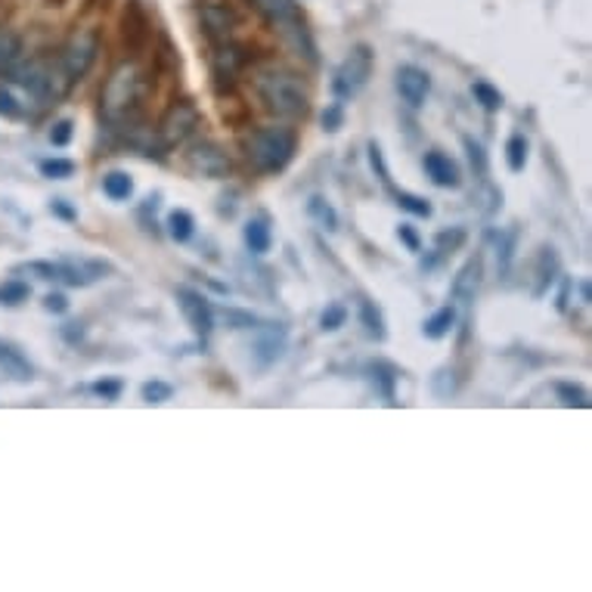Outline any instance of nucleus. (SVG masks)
Wrapping results in <instances>:
<instances>
[{"label": "nucleus", "mask_w": 592, "mask_h": 592, "mask_svg": "<svg viewBox=\"0 0 592 592\" xmlns=\"http://www.w3.org/2000/svg\"><path fill=\"white\" fill-rule=\"evenodd\" d=\"M149 93V81L143 78V72L130 63H122L103 85V93H100V115L112 134L125 137L134 127L147 125V109H143V100Z\"/></svg>", "instance_id": "obj_1"}, {"label": "nucleus", "mask_w": 592, "mask_h": 592, "mask_svg": "<svg viewBox=\"0 0 592 592\" xmlns=\"http://www.w3.org/2000/svg\"><path fill=\"white\" fill-rule=\"evenodd\" d=\"M254 90L264 109L279 122H301L311 112V93L304 78L289 68H270L254 75Z\"/></svg>", "instance_id": "obj_2"}, {"label": "nucleus", "mask_w": 592, "mask_h": 592, "mask_svg": "<svg viewBox=\"0 0 592 592\" xmlns=\"http://www.w3.org/2000/svg\"><path fill=\"white\" fill-rule=\"evenodd\" d=\"M242 152L257 174H282L295 159L298 134L286 125L249 127L242 134Z\"/></svg>", "instance_id": "obj_3"}, {"label": "nucleus", "mask_w": 592, "mask_h": 592, "mask_svg": "<svg viewBox=\"0 0 592 592\" xmlns=\"http://www.w3.org/2000/svg\"><path fill=\"white\" fill-rule=\"evenodd\" d=\"M254 63V53L252 47H245V43L234 41H224V43H214V53H212V85L214 93L217 97H224V93H234L236 85H239V75Z\"/></svg>", "instance_id": "obj_4"}, {"label": "nucleus", "mask_w": 592, "mask_h": 592, "mask_svg": "<svg viewBox=\"0 0 592 592\" xmlns=\"http://www.w3.org/2000/svg\"><path fill=\"white\" fill-rule=\"evenodd\" d=\"M373 65H376L373 50H369L366 43H357V47L341 60V65L336 68V75H332V97H336L339 103L354 100L360 90L369 85Z\"/></svg>", "instance_id": "obj_5"}, {"label": "nucleus", "mask_w": 592, "mask_h": 592, "mask_svg": "<svg viewBox=\"0 0 592 592\" xmlns=\"http://www.w3.org/2000/svg\"><path fill=\"white\" fill-rule=\"evenodd\" d=\"M97 56H100V35H97L93 28H81V32H75V35L63 43V50L56 53V63L63 68L65 78H68L72 85H78L87 72L93 68Z\"/></svg>", "instance_id": "obj_6"}, {"label": "nucleus", "mask_w": 592, "mask_h": 592, "mask_svg": "<svg viewBox=\"0 0 592 592\" xmlns=\"http://www.w3.org/2000/svg\"><path fill=\"white\" fill-rule=\"evenodd\" d=\"M199 127H202V112H199V106L190 103V100H177V103H171L165 109V115H162V122L155 127V134H159L162 147L168 152V149L184 147L187 140H192L199 134Z\"/></svg>", "instance_id": "obj_7"}, {"label": "nucleus", "mask_w": 592, "mask_h": 592, "mask_svg": "<svg viewBox=\"0 0 592 592\" xmlns=\"http://www.w3.org/2000/svg\"><path fill=\"white\" fill-rule=\"evenodd\" d=\"M196 20H199V28L205 32V38L214 43L234 41L236 28L242 25V16L236 13L234 3H224V0H202L196 7Z\"/></svg>", "instance_id": "obj_8"}, {"label": "nucleus", "mask_w": 592, "mask_h": 592, "mask_svg": "<svg viewBox=\"0 0 592 592\" xmlns=\"http://www.w3.org/2000/svg\"><path fill=\"white\" fill-rule=\"evenodd\" d=\"M184 159H187V168H190L192 174H199V177L227 180V177L234 174V159H230V152L221 147V143H214V140H196V143L184 152Z\"/></svg>", "instance_id": "obj_9"}, {"label": "nucleus", "mask_w": 592, "mask_h": 592, "mask_svg": "<svg viewBox=\"0 0 592 592\" xmlns=\"http://www.w3.org/2000/svg\"><path fill=\"white\" fill-rule=\"evenodd\" d=\"M286 348H289V329H286V323L270 319V323H257L254 326L252 360L261 373L276 366L279 360L286 357Z\"/></svg>", "instance_id": "obj_10"}, {"label": "nucleus", "mask_w": 592, "mask_h": 592, "mask_svg": "<svg viewBox=\"0 0 592 592\" xmlns=\"http://www.w3.org/2000/svg\"><path fill=\"white\" fill-rule=\"evenodd\" d=\"M174 295H177V307H180V314L187 319V326L192 329V336L209 341V336L214 332V323H217L212 301L202 295L199 289H190V286H180Z\"/></svg>", "instance_id": "obj_11"}, {"label": "nucleus", "mask_w": 592, "mask_h": 592, "mask_svg": "<svg viewBox=\"0 0 592 592\" xmlns=\"http://www.w3.org/2000/svg\"><path fill=\"white\" fill-rule=\"evenodd\" d=\"M149 38H152V22L140 0H127L125 13H122V50L127 60H137L140 53H147Z\"/></svg>", "instance_id": "obj_12"}, {"label": "nucleus", "mask_w": 592, "mask_h": 592, "mask_svg": "<svg viewBox=\"0 0 592 592\" xmlns=\"http://www.w3.org/2000/svg\"><path fill=\"white\" fill-rule=\"evenodd\" d=\"M394 87L401 93V100L410 109H423L428 93H431V75L419 65H401L394 75Z\"/></svg>", "instance_id": "obj_13"}, {"label": "nucleus", "mask_w": 592, "mask_h": 592, "mask_svg": "<svg viewBox=\"0 0 592 592\" xmlns=\"http://www.w3.org/2000/svg\"><path fill=\"white\" fill-rule=\"evenodd\" d=\"M425 177L441 187V190H459L463 187V171L456 165V159H450L441 149H428L423 155Z\"/></svg>", "instance_id": "obj_14"}, {"label": "nucleus", "mask_w": 592, "mask_h": 592, "mask_svg": "<svg viewBox=\"0 0 592 592\" xmlns=\"http://www.w3.org/2000/svg\"><path fill=\"white\" fill-rule=\"evenodd\" d=\"M366 379L373 385V391L379 394L388 406H398V381H401V369L388 360H369L366 363Z\"/></svg>", "instance_id": "obj_15"}, {"label": "nucleus", "mask_w": 592, "mask_h": 592, "mask_svg": "<svg viewBox=\"0 0 592 592\" xmlns=\"http://www.w3.org/2000/svg\"><path fill=\"white\" fill-rule=\"evenodd\" d=\"M481 279H484V254L475 252V257H468L466 264L459 267L456 279H453V301L471 304L478 289H481Z\"/></svg>", "instance_id": "obj_16"}, {"label": "nucleus", "mask_w": 592, "mask_h": 592, "mask_svg": "<svg viewBox=\"0 0 592 592\" xmlns=\"http://www.w3.org/2000/svg\"><path fill=\"white\" fill-rule=\"evenodd\" d=\"M254 10L261 13V20L270 22L276 32H286L289 25L301 22V13H298L295 0H249Z\"/></svg>", "instance_id": "obj_17"}, {"label": "nucleus", "mask_w": 592, "mask_h": 592, "mask_svg": "<svg viewBox=\"0 0 592 592\" xmlns=\"http://www.w3.org/2000/svg\"><path fill=\"white\" fill-rule=\"evenodd\" d=\"M558 270H562V264H558V254L552 245H543L540 254H537V267H533V274H537V286H533V298H543L552 289V282L558 279Z\"/></svg>", "instance_id": "obj_18"}, {"label": "nucleus", "mask_w": 592, "mask_h": 592, "mask_svg": "<svg viewBox=\"0 0 592 592\" xmlns=\"http://www.w3.org/2000/svg\"><path fill=\"white\" fill-rule=\"evenodd\" d=\"M0 369H3L10 379H16V381L35 379V369H32L28 357L22 354L16 344H10V341H3V339H0Z\"/></svg>", "instance_id": "obj_19"}, {"label": "nucleus", "mask_w": 592, "mask_h": 592, "mask_svg": "<svg viewBox=\"0 0 592 592\" xmlns=\"http://www.w3.org/2000/svg\"><path fill=\"white\" fill-rule=\"evenodd\" d=\"M357 319H360V326H363V332H366L369 339H376V341L388 339L385 314H381V307L376 304V301H369V298H360V301H357Z\"/></svg>", "instance_id": "obj_20"}, {"label": "nucleus", "mask_w": 592, "mask_h": 592, "mask_svg": "<svg viewBox=\"0 0 592 592\" xmlns=\"http://www.w3.org/2000/svg\"><path fill=\"white\" fill-rule=\"evenodd\" d=\"M242 242L252 254H267L274 245V230L267 224V217H252L245 227H242Z\"/></svg>", "instance_id": "obj_21"}, {"label": "nucleus", "mask_w": 592, "mask_h": 592, "mask_svg": "<svg viewBox=\"0 0 592 592\" xmlns=\"http://www.w3.org/2000/svg\"><path fill=\"white\" fill-rule=\"evenodd\" d=\"M456 319H459V314H456V307L453 304H444V307H438L431 317L423 323V336L428 341H441L446 339L453 329H456Z\"/></svg>", "instance_id": "obj_22"}, {"label": "nucleus", "mask_w": 592, "mask_h": 592, "mask_svg": "<svg viewBox=\"0 0 592 592\" xmlns=\"http://www.w3.org/2000/svg\"><path fill=\"white\" fill-rule=\"evenodd\" d=\"M165 230H168V236L177 245H184V242H190L192 236H196V217L187 209H174L165 217Z\"/></svg>", "instance_id": "obj_23"}, {"label": "nucleus", "mask_w": 592, "mask_h": 592, "mask_svg": "<svg viewBox=\"0 0 592 592\" xmlns=\"http://www.w3.org/2000/svg\"><path fill=\"white\" fill-rule=\"evenodd\" d=\"M388 192L394 196V202H398V209H403L406 214H413V217H431L434 214V205L425 199V196H416V192H406V190H394V187H388Z\"/></svg>", "instance_id": "obj_24"}, {"label": "nucleus", "mask_w": 592, "mask_h": 592, "mask_svg": "<svg viewBox=\"0 0 592 592\" xmlns=\"http://www.w3.org/2000/svg\"><path fill=\"white\" fill-rule=\"evenodd\" d=\"M103 192L112 202H127L134 196V177L127 171H109L103 177Z\"/></svg>", "instance_id": "obj_25"}, {"label": "nucleus", "mask_w": 592, "mask_h": 592, "mask_svg": "<svg viewBox=\"0 0 592 592\" xmlns=\"http://www.w3.org/2000/svg\"><path fill=\"white\" fill-rule=\"evenodd\" d=\"M307 214L314 217L319 224V230H326V234H336L339 230V212L323 199V196H311V202H307Z\"/></svg>", "instance_id": "obj_26"}, {"label": "nucleus", "mask_w": 592, "mask_h": 592, "mask_svg": "<svg viewBox=\"0 0 592 592\" xmlns=\"http://www.w3.org/2000/svg\"><path fill=\"white\" fill-rule=\"evenodd\" d=\"M528 152H530V143L525 134H512L506 140V165L512 174H521L525 171V165H528Z\"/></svg>", "instance_id": "obj_27"}, {"label": "nucleus", "mask_w": 592, "mask_h": 592, "mask_svg": "<svg viewBox=\"0 0 592 592\" xmlns=\"http://www.w3.org/2000/svg\"><path fill=\"white\" fill-rule=\"evenodd\" d=\"M515 245H518V227H512L508 234L496 236V270H500V276H508V270H512Z\"/></svg>", "instance_id": "obj_28"}, {"label": "nucleus", "mask_w": 592, "mask_h": 592, "mask_svg": "<svg viewBox=\"0 0 592 592\" xmlns=\"http://www.w3.org/2000/svg\"><path fill=\"white\" fill-rule=\"evenodd\" d=\"M152 63H155L159 75H177L180 72V56H177V50H174V43L168 38H162L159 47L152 50Z\"/></svg>", "instance_id": "obj_29"}, {"label": "nucleus", "mask_w": 592, "mask_h": 592, "mask_svg": "<svg viewBox=\"0 0 592 592\" xmlns=\"http://www.w3.org/2000/svg\"><path fill=\"white\" fill-rule=\"evenodd\" d=\"M471 97H475V103L484 112H500V109L506 106V97L500 93V87H493L490 81H475L471 85Z\"/></svg>", "instance_id": "obj_30"}, {"label": "nucleus", "mask_w": 592, "mask_h": 592, "mask_svg": "<svg viewBox=\"0 0 592 592\" xmlns=\"http://www.w3.org/2000/svg\"><path fill=\"white\" fill-rule=\"evenodd\" d=\"M32 298V286L25 279H3L0 282V304L3 307H20Z\"/></svg>", "instance_id": "obj_31"}, {"label": "nucleus", "mask_w": 592, "mask_h": 592, "mask_svg": "<svg viewBox=\"0 0 592 592\" xmlns=\"http://www.w3.org/2000/svg\"><path fill=\"white\" fill-rule=\"evenodd\" d=\"M38 171H41V177H47V180H68V177L78 171V165H75L72 159L53 155V159H41V162H38Z\"/></svg>", "instance_id": "obj_32"}, {"label": "nucleus", "mask_w": 592, "mask_h": 592, "mask_svg": "<svg viewBox=\"0 0 592 592\" xmlns=\"http://www.w3.org/2000/svg\"><path fill=\"white\" fill-rule=\"evenodd\" d=\"M555 398L565 403V406H577V410H587L590 406V394L574 385V381H555Z\"/></svg>", "instance_id": "obj_33"}, {"label": "nucleus", "mask_w": 592, "mask_h": 592, "mask_svg": "<svg viewBox=\"0 0 592 592\" xmlns=\"http://www.w3.org/2000/svg\"><path fill=\"white\" fill-rule=\"evenodd\" d=\"M20 274H32L38 276V279H43V282H60L63 279V264L56 261H28V264H22V267H16Z\"/></svg>", "instance_id": "obj_34"}, {"label": "nucleus", "mask_w": 592, "mask_h": 592, "mask_svg": "<svg viewBox=\"0 0 592 592\" xmlns=\"http://www.w3.org/2000/svg\"><path fill=\"white\" fill-rule=\"evenodd\" d=\"M214 317L224 319L230 329H254L261 323L252 311H242V307H221V311H214Z\"/></svg>", "instance_id": "obj_35"}, {"label": "nucleus", "mask_w": 592, "mask_h": 592, "mask_svg": "<svg viewBox=\"0 0 592 592\" xmlns=\"http://www.w3.org/2000/svg\"><path fill=\"white\" fill-rule=\"evenodd\" d=\"M140 398H143V403H168L171 398H174V385H168V381L162 379H152V381H143V388H140Z\"/></svg>", "instance_id": "obj_36"}, {"label": "nucleus", "mask_w": 592, "mask_h": 592, "mask_svg": "<svg viewBox=\"0 0 592 592\" xmlns=\"http://www.w3.org/2000/svg\"><path fill=\"white\" fill-rule=\"evenodd\" d=\"M348 323V307L344 304H326V311L319 314V329L323 332H339L341 326Z\"/></svg>", "instance_id": "obj_37"}, {"label": "nucleus", "mask_w": 592, "mask_h": 592, "mask_svg": "<svg viewBox=\"0 0 592 592\" xmlns=\"http://www.w3.org/2000/svg\"><path fill=\"white\" fill-rule=\"evenodd\" d=\"M468 234L463 227H450V230H441V234L434 236V249L441 254L446 252H456V249H463L466 245Z\"/></svg>", "instance_id": "obj_38"}, {"label": "nucleus", "mask_w": 592, "mask_h": 592, "mask_svg": "<svg viewBox=\"0 0 592 592\" xmlns=\"http://www.w3.org/2000/svg\"><path fill=\"white\" fill-rule=\"evenodd\" d=\"M431 388H434V394L441 398V401H450L456 391H459V379H456V373L444 366V369H438V376L431 381Z\"/></svg>", "instance_id": "obj_39"}, {"label": "nucleus", "mask_w": 592, "mask_h": 592, "mask_svg": "<svg viewBox=\"0 0 592 592\" xmlns=\"http://www.w3.org/2000/svg\"><path fill=\"white\" fill-rule=\"evenodd\" d=\"M22 41L16 35H0V72L13 68V63L20 60Z\"/></svg>", "instance_id": "obj_40"}, {"label": "nucleus", "mask_w": 592, "mask_h": 592, "mask_svg": "<svg viewBox=\"0 0 592 592\" xmlns=\"http://www.w3.org/2000/svg\"><path fill=\"white\" fill-rule=\"evenodd\" d=\"M122 391H125V381L122 379H100L90 385V394H97L100 401H118L122 398Z\"/></svg>", "instance_id": "obj_41"}, {"label": "nucleus", "mask_w": 592, "mask_h": 592, "mask_svg": "<svg viewBox=\"0 0 592 592\" xmlns=\"http://www.w3.org/2000/svg\"><path fill=\"white\" fill-rule=\"evenodd\" d=\"M72 137H75V122H72V118L53 122V127H50V143H53V147L65 149L72 143Z\"/></svg>", "instance_id": "obj_42"}, {"label": "nucleus", "mask_w": 592, "mask_h": 592, "mask_svg": "<svg viewBox=\"0 0 592 592\" xmlns=\"http://www.w3.org/2000/svg\"><path fill=\"white\" fill-rule=\"evenodd\" d=\"M369 168L376 171V177L381 180V187L388 190L391 187V171H388V165H385V152H381V147L373 140L369 143Z\"/></svg>", "instance_id": "obj_43"}, {"label": "nucleus", "mask_w": 592, "mask_h": 592, "mask_svg": "<svg viewBox=\"0 0 592 592\" xmlns=\"http://www.w3.org/2000/svg\"><path fill=\"white\" fill-rule=\"evenodd\" d=\"M463 147H466L468 162H471V168L478 171V174H487V155H484V147H481V143H475V140H471V137H463Z\"/></svg>", "instance_id": "obj_44"}, {"label": "nucleus", "mask_w": 592, "mask_h": 592, "mask_svg": "<svg viewBox=\"0 0 592 592\" xmlns=\"http://www.w3.org/2000/svg\"><path fill=\"white\" fill-rule=\"evenodd\" d=\"M341 125H344V103H332V106H326V112H323V127L329 130V134H336V130H341Z\"/></svg>", "instance_id": "obj_45"}, {"label": "nucleus", "mask_w": 592, "mask_h": 592, "mask_svg": "<svg viewBox=\"0 0 592 592\" xmlns=\"http://www.w3.org/2000/svg\"><path fill=\"white\" fill-rule=\"evenodd\" d=\"M60 336H63L65 344L78 348V344H81V341H85V336H87L85 323H63V326H60Z\"/></svg>", "instance_id": "obj_46"}, {"label": "nucleus", "mask_w": 592, "mask_h": 592, "mask_svg": "<svg viewBox=\"0 0 592 592\" xmlns=\"http://www.w3.org/2000/svg\"><path fill=\"white\" fill-rule=\"evenodd\" d=\"M50 212H53V217L65 221V224H75V221H78V209H75L72 202H65V199H53V202H50Z\"/></svg>", "instance_id": "obj_47"}, {"label": "nucleus", "mask_w": 592, "mask_h": 592, "mask_svg": "<svg viewBox=\"0 0 592 592\" xmlns=\"http://www.w3.org/2000/svg\"><path fill=\"white\" fill-rule=\"evenodd\" d=\"M0 115L3 118H16L20 115V100L13 97V90L0 87Z\"/></svg>", "instance_id": "obj_48"}, {"label": "nucleus", "mask_w": 592, "mask_h": 592, "mask_svg": "<svg viewBox=\"0 0 592 592\" xmlns=\"http://www.w3.org/2000/svg\"><path fill=\"white\" fill-rule=\"evenodd\" d=\"M398 239H401L403 245L410 249V252H423V239L416 234V227H410V224H401L398 227Z\"/></svg>", "instance_id": "obj_49"}, {"label": "nucleus", "mask_w": 592, "mask_h": 592, "mask_svg": "<svg viewBox=\"0 0 592 592\" xmlns=\"http://www.w3.org/2000/svg\"><path fill=\"white\" fill-rule=\"evenodd\" d=\"M43 311H50V314H65L68 311V298L63 295V292H50V295L43 298Z\"/></svg>", "instance_id": "obj_50"}, {"label": "nucleus", "mask_w": 592, "mask_h": 592, "mask_svg": "<svg viewBox=\"0 0 592 592\" xmlns=\"http://www.w3.org/2000/svg\"><path fill=\"white\" fill-rule=\"evenodd\" d=\"M571 289H574L571 279H562V289H558V301H555L558 314H565V311H568V304H571Z\"/></svg>", "instance_id": "obj_51"}, {"label": "nucleus", "mask_w": 592, "mask_h": 592, "mask_svg": "<svg viewBox=\"0 0 592 592\" xmlns=\"http://www.w3.org/2000/svg\"><path fill=\"white\" fill-rule=\"evenodd\" d=\"M580 298H583V304H590V301H592V295H590V282H587V279H583V282H580Z\"/></svg>", "instance_id": "obj_52"}]
</instances>
